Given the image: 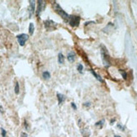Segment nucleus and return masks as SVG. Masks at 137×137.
Listing matches in <instances>:
<instances>
[{
    "mask_svg": "<svg viewBox=\"0 0 137 137\" xmlns=\"http://www.w3.org/2000/svg\"><path fill=\"white\" fill-rule=\"evenodd\" d=\"M54 9H55V11H56L57 14H58L63 19H64L65 21H67V22H68L69 18H70V15L68 14L67 13H66L65 10H63L62 9V7H61L58 4H56V2L54 3Z\"/></svg>",
    "mask_w": 137,
    "mask_h": 137,
    "instance_id": "1",
    "label": "nucleus"
},
{
    "mask_svg": "<svg viewBox=\"0 0 137 137\" xmlns=\"http://www.w3.org/2000/svg\"><path fill=\"white\" fill-rule=\"evenodd\" d=\"M44 25H45V28L49 31L56 30L57 29V24L51 19H47V20L45 21Z\"/></svg>",
    "mask_w": 137,
    "mask_h": 137,
    "instance_id": "2",
    "label": "nucleus"
},
{
    "mask_svg": "<svg viewBox=\"0 0 137 137\" xmlns=\"http://www.w3.org/2000/svg\"><path fill=\"white\" fill-rule=\"evenodd\" d=\"M101 55H102V59H103V62L105 66H109L110 64L109 62V55L108 53L106 48L104 46H102V50H101Z\"/></svg>",
    "mask_w": 137,
    "mask_h": 137,
    "instance_id": "3",
    "label": "nucleus"
},
{
    "mask_svg": "<svg viewBox=\"0 0 137 137\" xmlns=\"http://www.w3.org/2000/svg\"><path fill=\"white\" fill-rule=\"evenodd\" d=\"M80 19H81L80 17L77 16V15H70L68 23H69V25L72 26V27H77V26L79 25Z\"/></svg>",
    "mask_w": 137,
    "mask_h": 137,
    "instance_id": "4",
    "label": "nucleus"
},
{
    "mask_svg": "<svg viewBox=\"0 0 137 137\" xmlns=\"http://www.w3.org/2000/svg\"><path fill=\"white\" fill-rule=\"evenodd\" d=\"M29 39V35H26V34H20V35H17V40L19 44L21 46H25V42L27 41V40Z\"/></svg>",
    "mask_w": 137,
    "mask_h": 137,
    "instance_id": "5",
    "label": "nucleus"
},
{
    "mask_svg": "<svg viewBox=\"0 0 137 137\" xmlns=\"http://www.w3.org/2000/svg\"><path fill=\"white\" fill-rule=\"evenodd\" d=\"M38 7H37V10H36V14L37 16H40L41 15V13L43 11L44 8H45V3L43 1H38Z\"/></svg>",
    "mask_w": 137,
    "mask_h": 137,
    "instance_id": "6",
    "label": "nucleus"
},
{
    "mask_svg": "<svg viewBox=\"0 0 137 137\" xmlns=\"http://www.w3.org/2000/svg\"><path fill=\"white\" fill-rule=\"evenodd\" d=\"M67 60L69 62H74L76 60V54L74 51H70L67 54Z\"/></svg>",
    "mask_w": 137,
    "mask_h": 137,
    "instance_id": "7",
    "label": "nucleus"
},
{
    "mask_svg": "<svg viewBox=\"0 0 137 137\" xmlns=\"http://www.w3.org/2000/svg\"><path fill=\"white\" fill-rule=\"evenodd\" d=\"M56 97H57V99H58V104H62V103L64 102L65 99H66V97L63 95V94H62V93H57L56 94Z\"/></svg>",
    "mask_w": 137,
    "mask_h": 137,
    "instance_id": "8",
    "label": "nucleus"
},
{
    "mask_svg": "<svg viewBox=\"0 0 137 137\" xmlns=\"http://www.w3.org/2000/svg\"><path fill=\"white\" fill-rule=\"evenodd\" d=\"M90 72H91L92 74H93V75L94 76V77H95V78L97 79V80L99 81L100 83H104V80H103V79H102V77H100V76H99V74H97V73H96L95 72H94V71H93V69H91V70H90Z\"/></svg>",
    "mask_w": 137,
    "mask_h": 137,
    "instance_id": "9",
    "label": "nucleus"
},
{
    "mask_svg": "<svg viewBox=\"0 0 137 137\" xmlns=\"http://www.w3.org/2000/svg\"><path fill=\"white\" fill-rule=\"evenodd\" d=\"M30 16H31L33 14H34V12H35V1H30Z\"/></svg>",
    "mask_w": 137,
    "mask_h": 137,
    "instance_id": "10",
    "label": "nucleus"
},
{
    "mask_svg": "<svg viewBox=\"0 0 137 137\" xmlns=\"http://www.w3.org/2000/svg\"><path fill=\"white\" fill-rule=\"evenodd\" d=\"M34 30H35V25H34L33 23H30V25H29V33H30V35H32L34 34Z\"/></svg>",
    "mask_w": 137,
    "mask_h": 137,
    "instance_id": "11",
    "label": "nucleus"
},
{
    "mask_svg": "<svg viewBox=\"0 0 137 137\" xmlns=\"http://www.w3.org/2000/svg\"><path fill=\"white\" fill-rule=\"evenodd\" d=\"M64 60H65V56H63L62 53H60L58 54V63L60 64H63L64 63Z\"/></svg>",
    "mask_w": 137,
    "mask_h": 137,
    "instance_id": "12",
    "label": "nucleus"
},
{
    "mask_svg": "<svg viewBox=\"0 0 137 137\" xmlns=\"http://www.w3.org/2000/svg\"><path fill=\"white\" fill-rule=\"evenodd\" d=\"M42 77H43L44 79H46V80H48V79H50V77H51V73L46 71V72L42 73Z\"/></svg>",
    "mask_w": 137,
    "mask_h": 137,
    "instance_id": "13",
    "label": "nucleus"
},
{
    "mask_svg": "<svg viewBox=\"0 0 137 137\" xmlns=\"http://www.w3.org/2000/svg\"><path fill=\"white\" fill-rule=\"evenodd\" d=\"M14 93L18 94L19 93V84L18 82H16V83H15V87H14Z\"/></svg>",
    "mask_w": 137,
    "mask_h": 137,
    "instance_id": "14",
    "label": "nucleus"
},
{
    "mask_svg": "<svg viewBox=\"0 0 137 137\" xmlns=\"http://www.w3.org/2000/svg\"><path fill=\"white\" fill-rule=\"evenodd\" d=\"M104 120H99V122H97V123L95 124V125L97 126V127L102 128L103 126H104Z\"/></svg>",
    "mask_w": 137,
    "mask_h": 137,
    "instance_id": "15",
    "label": "nucleus"
},
{
    "mask_svg": "<svg viewBox=\"0 0 137 137\" xmlns=\"http://www.w3.org/2000/svg\"><path fill=\"white\" fill-rule=\"evenodd\" d=\"M120 74L122 75V77H123V78L125 79V80H126L127 79V72H125V71H124V70H120Z\"/></svg>",
    "mask_w": 137,
    "mask_h": 137,
    "instance_id": "16",
    "label": "nucleus"
},
{
    "mask_svg": "<svg viewBox=\"0 0 137 137\" xmlns=\"http://www.w3.org/2000/svg\"><path fill=\"white\" fill-rule=\"evenodd\" d=\"M83 66L82 64H78L77 66V71L80 73H83Z\"/></svg>",
    "mask_w": 137,
    "mask_h": 137,
    "instance_id": "17",
    "label": "nucleus"
},
{
    "mask_svg": "<svg viewBox=\"0 0 137 137\" xmlns=\"http://www.w3.org/2000/svg\"><path fill=\"white\" fill-rule=\"evenodd\" d=\"M1 130H2V136L5 137L6 136V131H5V130H4V129H1Z\"/></svg>",
    "mask_w": 137,
    "mask_h": 137,
    "instance_id": "18",
    "label": "nucleus"
},
{
    "mask_svg": "<svg viewBox=\"0 0 137 137\" xmlns=\"http://www.w3.org/2000/svg\"><path fill=\"white\" fill-rule=\"evenodd\" d=\"M71 105H72V109H77V106H76V104H75V103H72V104H71Z\"/></svg>",
    "mask_w": 137,
    "mask_h": 137,
    "instance_id": "19",
    "label": "nucleus"
},
{
    "mask_svg": "<svg viewBox=\"0 0 137 137\" xmlns=\"http://www.w3.org/2000/svg\"><path fill=\"white\" fill-rule=\"evenodd\" d=\"M21 137H28V135H27V134H26V133H22V134H21Z\"/></svg>",
    "mask_w": 137,
    "mask_h": 137,
    "instance_id": "20",
    "label": "nucleus"
},
{
    "mask_svg": "<svg viewBox=\"0 0 137 137\" xmlns=\"http://www.w3.org/2000/svg\"><path fill=\"white\" fill-rule=\"evenodd\" d=\"M90 103H89V102H88V103H84V106H87V107H89V106H90Z\"/></svg>",
    "mask_w": 137,
    "mask_h": 137,
    "instance_id": "21",
    "label": "nucleus"
},
{
    "mask_svg": "<svg viewBox=\"0 0 137 137\" xmlns=\"http://www.w3.org/2000/svg\"><path fill=\"white\" fill-rule=\"evenodd\" d=\"M0 112H1V113H3V112H4V109H3L2 106H0Z\"/></svg>",
    "mask_w": 137,
    "mask_h": 137,
    "instance_id": "22",
    "label": "nucleus"
},
{
    "mask_svg": "<svg viewBox=\"0 0 137 137\" xmlns=\"http://www.w3.org/2000/svg\"><path fill=\"white\" fill-rule=\"evenodd\" d=\"M114 137H120V135H114Z\"/></svg>",
    "mask_w": 137,
    "mask_h": 137,
    "instance_id": "23",
    "label": "nucleus"
}]
</instances>
